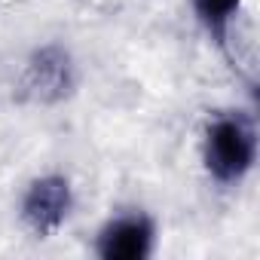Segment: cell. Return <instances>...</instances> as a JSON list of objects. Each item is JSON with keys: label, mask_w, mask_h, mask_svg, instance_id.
Listing matches in <instances>:
<instances>
[{"label": "cell", "mask_w": 260, "mask_h": 260, "mask_svg": "<svg viewBox=\"0 0 260 260\" xmlns=\"http://www.w3.org/2000/svg\"><path fill=\"white\" fill-rule=\"evenodd\" d=\"M153 220L147 214H122L110 220L98 236V254L104 260H144L153 251Z\"/></svg>", "instance_id": "cell-3"}, {"label": "cell", "mask_w": 260, "mask_h": 260, "mask_svg": "<svg viewBox=\"0 0 260 260\" xmlns=\"http://www.w3.org/2000/svg\"><path fill=\"white\" fill-rule=\"evenodd\" d=\"M193 7H196L199 22L205 25V31H208L217 43H223L226 28H230L233 16L239 13L242 0H193Z\"/></svg>", "instance_id": "cell-5"}, {"label": "cell", "mask_w": 260, "mask_h": 260, "mask_svg": "<svg viewBox=\"0 0 260 260\" xmlns=\"http://www.w3.org/2000/svg\"><path fill=\"white\" fill-rule=\"evenodd\" d=\"M71 211V184L61 175L37 178L25 199H22V217L37 236H52L61 230Z\"/></svg>", "instance_id": "cell-2"}, {"label": "cell", "mask_w": 260, "mask_h": 260, "mask_svg": "<svg viewBox=\"0 0 260 260\" xmlns=\"http://www.w3.org/2000/svg\"><path fill=\"white\" fill-rule=\"evenodd\" d=\"M202 156H205V169L214 181H220V184L242 181L254 169V159H257L254 122L239 110L214 116L205 128Z\"/></svg>", "instance_id": "cell-1"}, {"label": "cell", "mask_w": 260, "mask_h": 260, "mask_svg": "<svg viewBox=\"0 0 260 260\" xmlns=\"http://www.w3.org/2000/svg\"><path fill=\"white\" fill-rule=\"evenodd\" d=\"M74 74H71V58L61 46H43L34 52L25 71V92L34 101H58L71 92Z\"/></svg>", "instance_id": "cell-4"}]
</instances>
